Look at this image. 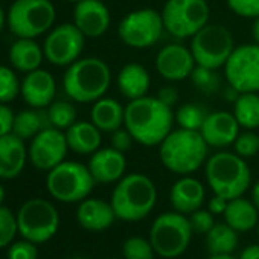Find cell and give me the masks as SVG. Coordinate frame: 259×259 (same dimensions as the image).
<instances>
[{
  "instance_id": "cell-1",
  "label": "cell",
  "mask_w": 259,
  "mask_h": 259,
  "mask_svg": "<svg viewBox=\"0 0 259 259\" xmlns=\"http://www.w3.org/2000/svg\"><path fill=\"white\" fill-rule=\"evenodd\" d=\"M174 114L157 96H142L125 107L123 126L144 147H157L172 132Z\"/></svg>"
},
{
  "instance_id": "cell-2",
  "label": "cell",
  "mask_w": 259,
  "mask_h": 259,
  "mask_svg": "<svg viewBox=\"0 0 259 259\" xmlns=\"http://www.w3.org/2000/svg\"><path fill=\"white\" fill-rule=\"evenodd\" d=\"M157 201V189L153 180L141 172L123 176L111 194V207L117 220L135 223L147 218Z\"/></svg>"
},
{
  "instance_id": "cell-3",
  "label": "cell",
  "mask_w": 259,
  "mask_h": 259,
  "mask_svg": "<svg viewBox=\"0 0 259 259\" xmlns=\"http://www.w3.org/2000/svg\"><path fill=\"white\" fill-rule=\"evenodd\" d=\"M159 147V156L163 166L179 176L195 172L207 160L209 145L201 133L195 130H174Z\"/></svg>"
},
{
  "instance_id": "cell-4",
  "label": "cell",
  "mask_w": 259,
  "mask_h": 259,
  "mask_svg": "<svg viewBox=\"0 0 259 259\" xmlns=\"http://www.w3.org/2000/svg\"><path fill=\"white\" fill-rule=\"evenodd\" d=\"M110 67L101 58H78L72 63L63 78L66 95L76 102H95L101 99L110 87Z\"/></svg>"
},
{
  "instance_id": "cell-5",
  "label": "cell",
  "mask_w": 259,
  "mask_h": 259,
  "mask_svg": "<svg viewBox=\"0 0 259 259\" xmlns=\"http://www.w3.org/2000/svg\"><path fill=\"white\" fill-rule=\"evenodd\" d=\"M206 180L213 194L233 200L242 197L248 189L251 172L241 156L220 151L206 160Z\"/></svg>"
},
{
  "instance_id": "cell-6",
  "label": "cell",
  "mask_w": 259,
  "mask_h": 259,
  "mask_svg": "<svg viewBox=\"0 0 259 259\" xmlns=\"http://www.w3.org/2000/svg\"><path fill=\"white\" fill-rule=\"evenodd\" d=\"M189 220L180 212H165L159 215L150 229V241L156 254L163 259H174L182 256L192 238Z\"/></svg>"
},
{
  "instance_id": "cell-7",
  "label": "cell",
  "mask_w": 259,
  "mask_h": 259,
  "mask_svg": "<svg viewBox=\"0 0 259 259\" xmlns=\"http://www.w3.org/2000/svg\"><path fill=\"white\" fill-rule=\"evenodd\" d=\"M89 166L78 162H61L48 172L46 188L61 203H76L87 198L95 186Z\"/></svg>"
},
{
  "instance_id": "cell-8",
  "label": "cell",
  "mask_w": 259,
  "mask_h": 259,
  "mask_svg": "<svg viewBox=\"0 0 259 259\" xmlns=\"http://www.w3.org/2000/svg\"><path fill=\"white\" fill-rule=\"evenodd\" d=\"M55 22V7L51 0H16L8 13L10 31L17 38H35Z\"/></svg>"
},
{
  "instance_id": "cell-9",
  "label": "cell",
  "mask_w": 259,
  "mask_h": 259,
  "mask_svg": "<svg viewBox=\"0 0 259 259\" xmlns=\"http://www.w3.org/2000/svg\"><path fill=\"white\" fill-rule=\"evenodd\" d=\"M165 29L177 37H194L209 23L210 8L206 0H168L162 10Z\"/></svg>"
},
{
  "instance_id": "cell-10",
  "label": "cell",
  "mask_w": 259,
  "mask_h": 259,
  "mask_svg": "<svg viewBox=\"0 0 259 259\" xmlns=\"http://www.w3.org/2000/svg\"><path fill=\"white\" fill-rule=\"evenodd\" d=\"M19 233L35 244L49 241L58 230L60 215L57 207L43 198L28 200L17 212Z\"/></svg>"
},
{
  "instance_id": "cell-11",
  "label": "cell",
  "mask_w": 259,
  "mask_h": 259,
  "mask_svg": "<svg viewBox=\"0 0 259 259\" xmlns=\"http://www.w3.org/2000/svg\"><path fill=\"white\" fill-rule=\"evenodd\" d=\"M189 49L198 66L220 69L235 49L233 37L224 26L207 23L192 37Z\"/></svg>"
},
{
  "instance_id": "cell-12",
  "label": "cell",
  "mask_w": 259,
  "mask_h": 259,
  "mask_svg": "<svg viewBox=\"0 0 259 259\" xmlns=\"http://www.w3.org/2000/svg\"><path fill=\"white\" fill-rule=\"evenodd\" d=\"M162 14L151 8L128 13L117 26V37L123 45L135 49L154 46L163 32Z\"/></svg>"
},
{
  "instance_id": "cell-13",
  "label": "cell",
  "mask_w": 259,
  "mask_h": 259,
  "mask_svg": "<svg viewBox=\"0 0 259 259\" xmlns=\"http://www.w3.org/2000/svg\"><path fill=\"white\" fill-rule=\"evenodd\" d=\"M224 75L238 93L259 92V45H241L224 64Z\"/></svg>"
},
{
  "instance_id": "cell-14",
  "label": "cell",
  "mask_w": 259,
  "mask_h": 259,
  "mask_svg": "<svg viewBox=\"0 0 259 259\" xmlns=\"http://www.w3.org/2000/svg\"><path fill=\"white\" fill-rule=\"evenodd\" d=\"M85 37L72 23L55 26L45 40L43 52L46 60L54 66H70L75 63L82 49Z\"/></svg>"
},
{
  "instance_id": "cell-15",
  "label": "cell",
  "mask_w": 259,
  "mask_h": 259,
  "mask_svg": "<svg viewBox=\"0 0 259 259\" xmlns=\"http://www.w3.org/2000/svg\"><path fill=\"white\" fill-rule=\"evenodd\" d=\"M69 145L66 133L61 130L48 126L32 138L28 156L32 165L40 171H51L61 162H64Z\"/></svg>"
},
{
  "instance_id": "cell-16",
  "label": "cell",
  "mask_w": 259,
  "mask_h": 259,
  "mask_svg": "<svg viewBox=\"0 0 259 259\" xmlns=\"http://www.w3.org/2000/svg\"><path fill=\"white\" fill-rule=\"evenodd\" d=\"M195 58L186 46L168 45L162 48L156 57V69L159 75L168 81H183L191 76L195 69Z\"/></svg>"
},
{
  "instance_id": "cell-17",
  "label": "cell",
  "mask_w": 259,
  "mask_h": 259,
  "mask_svg": "<svg viewBox=\"0 0 259 259\" xmlns=\"http://www.w3.org/2000/svg\"><path fill=\"white\" fill-rule=\"evenodd\" d=\"M110 11L101 0H79L73 10V25L87 38L104 35L110 26Z\"/></svg>"
},
{
  "instance_id": "cell-18",
  "label": "cell",
  "mask_w": 259,
  "mask_h": 259,
  "mask_svg": "<svg viewBox=\"0 0 259 259\" xmlns=\"http://www.w3.org/2000/svg\"><path fill=\"white\" fill-rule=\"evenodd\" d=\"M200 133L206 144L213 148H224L233 145L239 135V123L233 113L229 111H213L207 113Z\"/></svg>"
},
{
  "instance_id": "cell-19",
  "label": "cell",
  "mask_w": 259,
  "mask_h": 259,
  "mask_svg": "<svg viewBox=\"0 0 259 259\" xmlns=\"http://www.w3.org/2000/svg\"><path fill=\"white\" fill-rule=\"evenodd\" d=\"M87 166L96 183L101 185L117 183L125 176V169H126L125 153H120L113 147L99 148L92 154Z\"/></svg>"
},
{
  "instance_id": "cell-20",
  "label": "cell",
  "mask_w": 259,
  "mask_h": 259,
  "mask_svg": "<svg viewBox=\"0 0 259 259\" xmlns=\"http://www.w3.org/2000/svg\"><path fill=\"white\" fill-rule=\"evenodd\" d=\"M57 92L55 79L48 70H32L22 82V96L32 108H45L54 102Z\"/></svg>"
},
{
  "instance_id": "cell-21",
  "label": "cell",
  "mask_w": 259,
  "mask_h": 259,
  "mask_svg": "<svg viewBox=\"0 0 259 259\" xmlns=\"http://www.w3.org/2000/svg\"><path fill=\"white\" fill-rule=\"evenodd\" d=\"M206 198V189L201 182L197 179L183 176L179 179L171 191H169V201L176 212L183 215H189L200 209Z\"/></svg>"
},
{
  "instance_id": "cell-22",
  "label": "cell",
  "mask_w": 259,
  "mask_h": 259,
  "mask_svg": "<svg viewBox=\"0 0 259 259\" xmlns=\"http://www.w3.org/2000/svg\"><path fill=\"white\" fill-rule=\"evenodd\" d=\"M76 220L78 224L89 232H102L111 227L117 218L111 203L99 198H84L76 209Z\"/></svg>"
},
{
  "instance_id": "cell-23",
  "label": "cell",
  "mask_w": 259,
  "mask_h": 259,
  "mask_svg": "<svg viewBox=\"0 0 259 259\" xmlns=\"http://www.w3.org/2000/svg\"><path fill=\"white\" fill-rule=\"evenodd\" d=\"M28 151L23 139L14 133L0 138V179L11 180L20 176L25 168Z\"/></svg>"
},
{
  "instance_id": "cell-24",
  "label": "cell",
  "mask_w": 259,
  "mask_h": 259,
  "mask_svg": "<svg viewBox=\"0 0 259 259\" xmlns=\"http://www.w3.org/2000/svg\"><path fill=\"white\" fill-rule=\"evenodd\" d=\"M151 84L148 70L138 63L125 64L117 75V89L122 96L133 101L147 96Z\"/></svg>"
},
{
  "instance_id": "cell-25",
  "label": "cell",
  "mask_w": 259,
  "mask_h": 259,
  "mask_svg": "<svg viewBox=\"0 0 259 259\" xmlns=\"http://www.w3.org/2000/svg\"><path fill=\"white\" fill-rule=\"evenodd\" d=\"M66 141L73 153L93 154L102 142L101 130L93 122H75L66 130Z\"/></svg>"
},
{
  "instance_id": "cell-26",
  "label": "cell",
  "mask_w": 259,
  "mask_h": 259,
  "mask_svg": "<svg viewBox=\"0 0 259 259\" xmlns=\"http://www.w3.org/2000/svg\"><path fill=\"white\" fill-rule=\"evenodd\" d=\"M92 122L105 133H113L120 128L125 120V108L122 104L111 98H101L95 101L90 113Z\"/></svg>"
},
{
  "instance_id": "cell-27",
  "label": "cell",
  "mask_w": 259,
  "mask_h": 259,
  "mask_svg": "<svg viewBox=\"0 0 259 259\" xmlns=\"http://www.w3.org/2000/svg\"><path fill=\"white\" fill-rule=\"evenodd\" d=\"M257 221H259V210L256 209L251 200L242 197L229 200L224 212V223H227L238 233L254 229L257 226Z\"/></svg>"
},
{
  "instance_id": "cell-28",
  "label": "cell",
  "mask_w": 259,
  "mask_h": 259,
  "mask_svg": "<svg viewBox=\"0 0 259 259\" xmlns=\"http://www.w3.org/2000/svg\"><path fill=\"white\" fill-rule=\"evenodd\" d=\"M45 52L32 38H19L10 49V61L14 69L20 72L37 70L43 61Z\"/></svg>"
},
{
  "instance_id": "cell-29",
  "label": "cell",
  "mask_w": 259,
  "mask_h": 259,
  "mask_svg": "<svg viewBox=\"0 0 259 259\" xmlns=\"http://www.w3.org/2000/svg\"><path fill=\"white\" fill-rule=\"evenodd\" d=\"M204 236L209 254H232L238 247V232L227 223H215Z\"/></svg>"
},
{
  "instance_id": "cell-30",
  "label": "cell",
  "mask_w": 259,
  "mask_h": 259,
  "mask_svg": "<svg viewBox=\"0 0 259 259\" xmlns=\"http://www.w3.org/2000/svg\"><path fill=\"white\" fill-rule=\"evenodd\" d=\"M51 126L48 119V111H40L38 108L23 110L14 116L13 133L20 139H32L45 128Z\"/></svg>"
},
{
  "instance_id": "cell-31",
  "label": "cell",
  "mask_w": 259,
  "mask_h": 259,
  "mask_svg": "<svg viewBox=\"0 0 259 259\" xmlns=\"http://www.w3.org/2000/svg\"><path fill=\"white\" fill-rule=\"evenodd\" d=\"M233 116L239 126L254 130L259 126V95L257 93H238L233 102Z\"/></svg>"
},
{
  "instance_id": "cell-32",
  "label": "cell",
  "mask_w": 259,
  "mask_h": 259,
  "mask_svg": "<svg viewBox=\"0 0 259 259\" xmlns=\"http://www.w3.org/2000/svg\"><path fill=\"white\" fill-rule=\"evenodd\" d=\"M48 119L51 126L67 130L76 122V110L69 101H54L48 108Z\"/></svg>"
},
{
  "instance_id": "cell-33",
  "label": "cell",
  "mask_w": 259,
  "mask_h": 259,
  "mask_svg": "<svg viewBox=\"0 0 259 259\" xmlns=\"http://www.w3.org/2000/svg\"><path fill=\"white\" fill-rule=\"evenodd\" d=\"M189 78L192 84L206 95H213L221 87V78L217 73V69H209L197 64Z\"/></svg>"
},
{
  "instance_id": "cell-34",
  "label": "cell",
  "mask_w": 259,
  "mask_h": 259,
  "mask_svg": "<svg viewBox=\"0 0 259 259\" xmlns=\"http://www.w3.org/2000/svg\"><path fill=\"white\" fill-rule=\"evenodd\" d=\"M206 116V110L198 104H185L176 111V120L180 128L195 130V132H200Z\"/></svg>"
},
{
  "instance_id": "cell-35",
  "label": "cell",
  "mask_w": 259,
  "mask_h": 259,
  "mask_svg": "<svg viewBox=\"0 0 259 259\" xmlns=\"http://www.w3.org/2000/svg\"><path fill=\"white\" fill-rule=\"evenodd\" d=\"M123 259H154L156 251L150 238L144 236H130L122 244Z\"/></svg>"
},
{
  "instance_id": "cell-36",
  "label": "cell",
  "mask_w": 259,
  "mask_h": 259,
  "mask_svg": "<svg viewBox=\"0 0 259 259\" xmlns=\"http://www.w3.org/2000/svg\"><path fill=\"white\" fill-rule=\"evenodd\" d=\"M22 90L17 75L7 66H0V102L8 104L14 101Z\"/></svg>"
},
{
  "instance_id": "cell-37",
  "label": "cell",
  "mask_w": 259,
  "mask_h": 259,
  "mask_svg": "<svg viewBox=\"0 0 259 259\" xmlns=\"http://www.w3.org/2000/svg\"><path fill=\"white\" fill-rule=\"evenodd\" d=\"M17 233V217L8 207L0 206V248L10 245Z\"/></svg>"
},
{
  "instance_id": "cell-38",
  "label": "cell",
  "mask_w": 259,
  "mask_h": 259,
  "mask_svg": "<svg viewBox=\"0 0 259 259\" xmlns=\"http://www.w3.org/2000/svg\"><path fill=\"white\" fill-rule=\"evenodd\" d=\"M233 147L235 153L242 159L253 157L259 153V136L253 133L251 130H245V132L238 135V138L233 142Z\"/></svg>"
},
{
  "instance_id": "cell-39",
  "label": "cell",
  "mask_w": 259,
  "mask_h": 259,
  "mask_svg": "<svg viewBox=\"0 0 259 259\" xmlns=\"http://www.w3.org/2000/svg\"><path fill=\"white\" fill-rule=\"evenodd\" d=\"M188 220H189L192 232L198 233V235H206L215 226L213 215L207 209H201V207L197 209L195 212L189 213Z\"/></svg>"
},
{
  "instance_id": "cell-40",
  "label": "cell",
  "mask_w": 259,
  "mask_h": 259,
  "mask_svg": "<svg viewBox=\"0 0 259 259\" xmlns=\"http://www.w3.org/2000/svg\"><path fill=\"white\" fill-rule=\"evenodd\" d=\"M227 7L244 19L259 17V0H227Z\"/></svg>"
},
{
  "instance_id": "cell-41",
  "label": "cell",
  "mask_w": 259,
  "mask_h": 259,
  "mask_svg": "<svg viewBox=\"0 0 259 259\" xmlns=\"http://www.w3.org/2000/svg\"><path fill=\"white\" fill-rule=\"evenodd\" d=\"M37 244L28 239L14 242L8 250V259H37Z\"/></svg>"
},
{
  "instance_id": "cell-42",
  "label": "cell",
  "mask_w": 259,
  "mask_h": 259,
  "mask_svg": "<svg viewBox=\"0 0 259 259\" xmlns=\"http://www.w3.org/2000/svg\"><path fill=\"white\" fill-rule=\"evenodd\" d=\"M133 142H136L135 138L132 136V133H130L125 126L123 128L120 126L111 133V147L120 153H126L130 148L133 147Z\"/></svg>"
},
{
  "instance_id": "cell-43",
  "label": "cell",
  "mask_w": 259,
  "mask_h": 259,
  "mask_svg": "<svg viewBox=\"0 0 259 259\" xmlns=\"http://www.w3.org/2000/svg\"><path fill=\"white\" fill-rule=\"evenodd\" d=\"M14 113L7 105L0 102V138L13 133V123H14Z\"/></svg>"
},
{
  "instance_id": "cell-44",
  "label": "cell",
  "mask_w": 259,
  "mask_h": 259,
  "mask_svg": "<svg viewBox=\"0 0 259 259\" xmlns=\"http://www.w3.org/2000/svg\"><path fill=\"white\" fill-rule=\"evenodd\" d=\"M157 98H159L165 105L172 107V105L177 104V101H179V92H177V89L172 87V85H165L163 89L159 90Z\"/></svg>"
},
{
  "instance_id": "cell-45",
  "label": "cell",
  "mask_w": 259,
  "mask_h": 259,
  "mask_svg": "<svg viewBox=\"0 0 259 259\" xmlns=\"http://www.w3.org/2000/svg\"><path fill=\"white\" fill-rule=\"evenodd\" d=\"M227 203H229V200H226L224 197H220V195L213 194V197L209 200L207 210H209L212 215H224L226 207H227Z\"/></svg>"
},
{
  "instance_id": "cell-46",
  "label": "cell",
  "mask_w": 259,
  "mask_h": 259,
  "mask_svg": "<svg viewBox=\"0 0 259 259\" xmlns=\"http://www.w3.org/2000/svg\"><path fill=\"white\" fill-rule=\"evenodd\" d=\"M238 259H259V244H251V245H247Z\"/></svg>"
},
{
  "instance_id": "cell-47",
  "label": "cell",
  "mask_w": 259,
  "mask_h": 259,
  "mask_svg": "<svg viewBox=\"0 0 259 259\" xmlns=\"http://www.w3.org/2000/svg\"><path fill=\"white\" fill-rule=\"evenodd\" d=\"M251 201L256 206V209L259 210V180L253 185V189H251Z\"/></svg>"
},
{
  "instance_id": "cell-48",
  "label": "cell",
  "mask_w": 259,
  "mask_h": 259,
  "mask_svg": "<svg viewBox=\"0 0 259 259\" xmlns=\"http://www.w3.org/2000/svg\"><path fill=\"white\" fill-rule=\"evenodd\" d=\"M251 35H253V40L256 45H259V17L254 19L253 22V26H251Z\"/></svg>"
},
{
  "instance_id": "cell-49",
  "label": "cell",
  "mask_w": 259,
  "mask_h": 259,
  "mask_svg": "<svg viewBox=\"0 0 259 259\" xmlns=\"http://www.w3.org/2000/svg\"><path fill=\"white\" fill-rule=\"evenodd\" d=\"M206 259H238L233 254H209Z\"/></svg>"
},
{
  "instance_id": "cell-50",
  "label": "cell",
  "mask_w": 259,
  "mask_h": 259,
  "mask_svg": "<svg viewBox=\"0 0 259 259\" xmlns=\"http://www.w3.org/2000/svg\"><path fill=\"white\" fill-rule=\"evenodd\" d=\"M4 26H5V13L2 8H0V32H2Z\"/></svg>"
},
{
  "instance_id": "cell-51",
  "label": "cell",
  "mask_w": 259,
  "mask_h": 259,
  "mask_svg": "<svg viewBox=\"0 0 259 259\" xmlns=\"http://www.w3.org/2000/svg\"><path fill=\"white\" fill-rule=\"evenodd\" d=\"M4 200H5V189H4L2 185H0V206H2Z\"/></svg>"
},
{
  "instance_id": "cell-52",
  "label": "cell",
  "mask_w": 259,
  "mask_h": 259,
  "mask_svg": "<svg viewBox=\"0 0 259 259\" xmlns=\"http://www.w3.org/2000/svg\"><path fill=\"white\" fill-rule=\"evenodd\" d=\"M70 259H87V257H84V256H75V257H70Z\"/></svg>"
},
{
  "instance_id": "cell-53",
  "label": "cell",
  "mask_w": 259,
  "mask_h": 259,
  "mask_svg": "<svg viewBox=\"0 0 259 259\" xmlns=\"http://www.w3.org/2000/svg\"><path fill=\"white\" fill-rule=\"evenodd\" d=\"M256 233H257V236H259V221H257V226H256Z\"/></svg>"
},
{
  "instance_id": "cell-54",
  "label": "cell",
  "mask_w": 259,
  "mask_h": 259,
  "mask_svg": "<svg viewBox=\"0 0 259 259\" xmlns=\"http://www.w3.org/2000/svg\"><path fill=\"white\" fill-rule=\"evenodd\" d=\"M67 2H75L76 4V2H79V0H67Z\"/></svg>"
},
{
  "instance_id": "cell-55",
  "label": "cell",
  "mask_w": 259,
  "mask_h": 259,
  "mask_svg": "<svg viewBox=\"0 0 259 259\" xmlns=\"http://www.w3.org/2000/svg\"><path fill=\"white\" fill-rule=\"evenodd\" d=\"M108 259H117V257H108Z\"/></svg>"
}]
</instances>
